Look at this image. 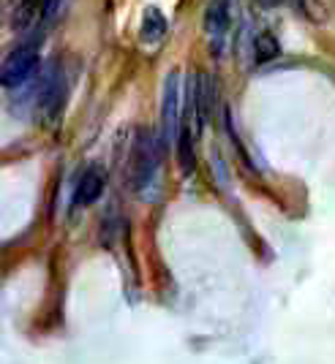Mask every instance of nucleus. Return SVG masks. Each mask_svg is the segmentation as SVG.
<instances>
[{
    "mask_svg": "<svg viewBox=\"0 0 335 364\" xmlns=\"http://www.w3.org/2000/svg\"><path fill=\"white\" fill-rule=\"evenodd\" d=\"M158 161H161V144L153 131L142 128L134 139V147H131V185L137 191H148L155 180V171H158Z\"/></svg>",
    "mask_w": 335,
    "mask_h": 364,
    "instance_id": "nucleus-1",
    "label": "nucleus"
},
{
    "mask_svg": "<svg viewBox=\"0 0 335 364\" xmlns=\"http://www.w3.org/2000/svg\"><path fill=\"white\" fill-rule=\"evenodd\" d=\"M38 44L36 41H25V44H19L6 58L3 63V87L6 90H16V87H22L33 74H36V68H38Z\"/></svg>",
    "mask_w": 335,
    "mask_h": 364,
    "instance_id": "nucleus-2",
    "label": "nucleus"
},
{
    "mask_svg": "<svg viewBox=\"0 0 335 364\" xmlns=\"http://www.w3.org/2000/svg\"><path fill=\"white\" fill-rule=\"evenodd\" d=\"M161 128L169 144H177L183 117H180V76L172 71L164 82V101H161Z\"/></svg>",
    "mask_w": 335,
    "mask_h": 364,
    "instance_id": "nucleus-3",
    "label": "nucleus"
},
{
    "mask_svg": "<svg viewBox=\"0 0 335 364\" xmlns=\"http://www.w3.org/2000/svg\"><path fill=\"white\" fill-rule=\"evenodd\" d=\"M232 31V9L229 0H210L205 9V36L213 55H221Z\"/></svg>",
    "mask_w": 335,
    "mask_h": 364,
    "instance_id": "nucleus-4",
    "label": "nucleus"
},
{
    "mask_svg": "<svg viewBox=\"0 0 335 364\" xmlns=\"http://www.w3.org/2000/svg\"><path fill=\"white\" fill-rule=\"evenodd\" d=\"M63 98H66V76L63 71L49 63V68L44 71V79H41V87H38V107L46 117H58V112L63 107Z\"/></svg>",
    "mask_w": 335,
    "mask_h": 364,
    "instance_id": "nucleus-5",
    "label": "nucleus"
},
{
    "mask_svg": "<svg viewBox=\"0 0 335 364\" xmlns=\"http://www.w3.org/2000/svg\"><path fill=\"white\" fill-rule=\"evenodd\" d=\"M104 185H107V174L101 166H88L85 174L79 177L74 191V207H91L98 201V196L104 193Z\"/></svg>",
    "mask_w": 335,
    "mask_h": 364,
    "instance_id": "nucleus-6",
    "label": "nucleus"
},
{
    "mask_svg": "<svg viewBox=\"0 0 335 364\" xmlns=\"http://www.w3.org/2000/svg\"><path fill=\"white\" fill-rule=\"evenodd\" d=\"M164 33H167V16L161 14L158 9H148L145 16H142V31H139L142 44L158 46L164 41Z\"/></svg>",
    "mask_w": 335,
    "mask_h": 364,
    "instance_id": "nucleus-7",
    "label": "nucleus"
},
{
    "mask_svg": "<svg viewBox=\"0 0 335 364\" xmlns=\"http://www.w3.org/2000/svg\"><path fill=\"white\" fill-rule=\"evenodd\" d=\"M194 139H197V131L194 125L183 122L180 128V139H177V161H180V168L185 174L194 171Z\"/></svg>",
    "mask_w": 335,
    "mask_h": 364,
    "instance_id": "nucleus-8",
    "label": "nucleus"
},
{
    "mask_svg": "<svg viewBox=\"0 0 335 364\" xmlns=\"http://www.w3.org/2000/svg\"><path fill=\"white\" fill-rule=\"evenodd\" d=\"M278 52H281V44H278V38H275L273 33L267 31L257 33V38H254V58H257V63L275 60Z\"/></svg>",
    "mask_w": 335,
    "mask_h": 364,
    "instance_id": "nucleus-9",
    "label": "nucleus"
},
{
    "mask_svg": "<svg viewBox=\"0 0 335 364\" xmlns=\"http://www.w3.org/2000/svg\"><path fill=\"white\" fill-rule=\"evenodd\" d=\"M38 14H44V0H22L14 14V28H28L38 22Z\"/></svg>",
    "mask_w": 335,
    "mask_h": 364,
    "instance_id": "nucleus-10",
    "label": "nucleus"
},
{
    "mask_svg": "<svg viewBox=\"0 0 335 364\" xmlns=\"http://www.w3.org/2000/svg\"><path fill=\"white\" fill-rule=\"evenodd\" d=\"M63 0H44V14H41V19H52V16L61 11Z\"/></svg>",
    "mask_w": 335,
    "mask_h": 364,
    "instance_id": "nucleus-11",
    "label": "nucleus"
},
{
    "mask_svg": "<svg viewBox=\"0 0 335 364\" xmlns=\"http://www.w3.org/2000/svg\"><path fill=\"white\" fill-rule=\"evenodd\" d=\"M257 3H259L262 9H275V6H281L284 0H257Z\"/></svg>",
    "mask_w": 335,
    "mask_h": 364,
    "instance_id": "nucleus-12",
    "label": "nucleus"
}]
</instances>
